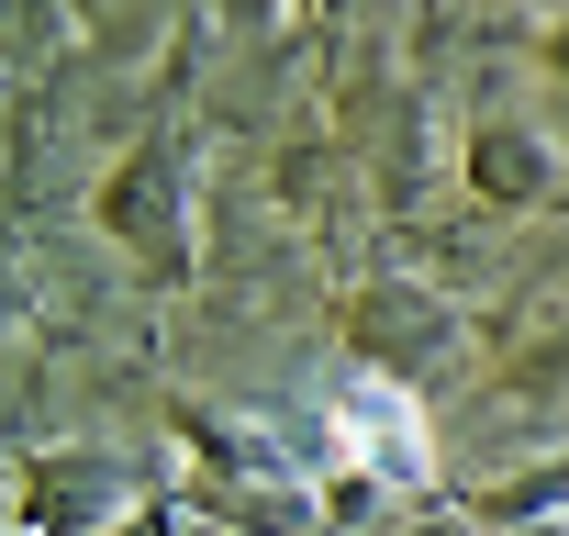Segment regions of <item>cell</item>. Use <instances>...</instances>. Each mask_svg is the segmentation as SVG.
I'll return each mask as SVG.
<instances>
[{
  "instance_id": "cell-1",
  "label": "cell",
  "mask_w": 569,
  "mask_h": 536,
  "mask_svg": "<svg viewBox=\"0 0 569 536\" xmlns=\"http://www.w3.org/2000/svg\"><path fill=\"white\" fill-rule=\"evenodd\" d=\"M425 403L402 391V380H347L336 391V458L347 469H369V480H391V492H413L425 480Z\"/></svg>"
}]
</instances>
